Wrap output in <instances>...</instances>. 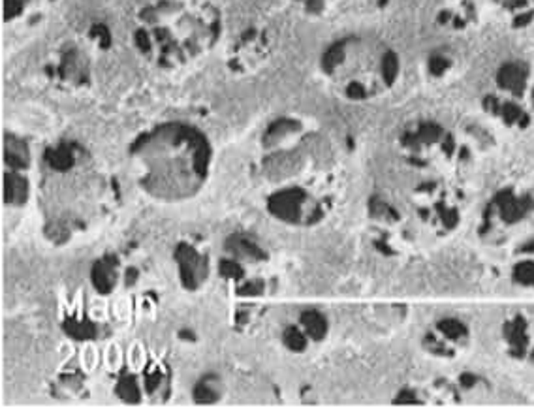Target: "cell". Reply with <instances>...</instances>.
Segmentation results:
<instances>
[{"label": "cell", "mask_w": 534, "mask_h": 410, "mask_svg": "<svg viewBox=\"0 0 534 410\" xmlns=\"http://www.w3.org/2000/svg\"><path fill=\"white\" fill-rule=\"evenodd\" d=\"M222 15L211 0H151L134 25V48L149 64L179 70L217 46Z\"/></svg>", "instance_id": "obj_1"}, {"label": "cell", "mask_w": 534, "mask_h": 410, "mask_svg": "<svg viewBox=\"0 0 534 410\" xmlns=\"http://www.w3.org/2000/svg\"><path fill=\"white\" fill-rule=\"evenodd\" d=\"M142 183L155 196L177 200L203 183L211 162V145L196 126L164 123L137 137L132 147Z\"/></svg>", "instance_id": "obj_2"}, {"label": "cell", "mask_w": 534, "mask_h": 410, "mask_svg": "<svg viewBox=\"0 0 534 410\" xmlns=\"http://www.w3.org/2000/svg\"><path fill=\"white\" fill-rule=\"evenodd\" d=\"M322 76L352 102L378 98L397 83L401 59L390 46L369 36H346L333 42L320 59Z\"/></svg>", "instance_id": "obj_3"}, {"label": "cell", "mask_w": 534, "mask_h": 410, "mask_svg": "<svg viewBox=\"0 0 534 410\" xmlns=\"http://www.w3.org/2000/svg\"><path fill=\"white\" fill-rule=\"evenodd\" d=\"M534 109V71L525 62H508L495 76V89L486 96V107L508 125H523L528 107Z\"/></svg>", "instance_id": "obj_4"}, {"label": "cell", "mask_w": 534, "mask_h": 410, "mask_svg": "<svg viewBox=\"0 0 534 410\" xmlns=\"http://www.w3.org/2000/svg\"><path fill=\"white\" fill-rule=\"evenodd\" d=\"M43 74L60 89H83L90 81V60L78 43H64L49 57Z\"/></svg>", "instance_id": "obj_5"}, {"label": "cell", "mask_w": 534, "mask_h": 410, "mask_svg": "<svg viewBox=\"0 0 534 410\" xmlns=\"http://www.w3.org/2000/svg\"><path fill=\"white\" fill-rule=\"evenodd\" d=\"M269 57V36L266 30L249 29L239 36L230 49L228 64L233 71H250Z\"/></svg>", "instance_id": "obj_6"}, {"label": "cell", "mask_w": 534, "mask_h": 410, "mask_svg": "<svg viewBox=\"0 0 534 410\" xmlns=\"http://www.w3.org/2000/svg\"><path fill=\"white\" fill-rule=\"evenodd\" d=\"M179 269H181V279H183L184 286L189 288H198L200 282L205 279V264H203L202 254L192 247H183L177 252Z\"/></svg>", "instance_id": "obj_7"}, {"label": "cell", "mask_w": 534, "mask_h": 410, "mask_svg": "<svg viewBox=\"0 0 534 410\" xmlns=\"http://www.w3.org/2000/svg\"><path fill=\"white\" fill-rule=\"evenodd\" d=\"M49 0H4V21L8 25L40 19Z\"/></svg>", "instance_id": "obj_8"}, {"label": "cell", "mask_w": 534, "mask_h": 410, "mask_svg": "<svg viewBox=\"0 0 534 410\" xmlns=\"http://www.w3.org/2000/svg\"><path fill=\"white\" fill-rule=\"evenodd\" d=\"M290 2L309 18H324L327 13L343 8L350 0H290Z\"/></svg>", "instance_id": "obj_9"}, {"label": "cell", "mask_w": 534, "mask_h": 410, "mask_svg": "<svg viewBox=\"0 0 534 410\" xmlns=\"http://www.w3.org/2000/svg\"><path fill=\"white\" fill-rule=\"evenodd\" d=\"M4 156H6L8 166L15 168H25L29 164V149L25 145V142L21 139H15V137L8 136L6 137V149H4Z\"/></svg>", "instance_id": "obj_10"}, {"label": "cell", "mask_w": 534, "mask_h": 410, "mask_svg": "<svg viewBox=\"0 0 534 410\" xmlns=\"http://www.w3.org/2000/svg\"><path fill=\"white\" fill-rule=\"evenodd\" d=\"M4 184H6V200L10 203H23L25 198H27V181H25L18 172H8L6 179H4Z\"/></svg>", "instance_id": "obj_11"}, {"label": "cell", "mask_w": 534, "mask_h": 410, "mask_svg": "<svg viewBox=\"0 0 534 410\" xmlns=\"http://www.w3.org/2000/svg\"><path fill=\"white\" fill-rule=\"evenodd\" d=\"M95 286L102 294H107V292L111 290L113 285H115V266H111V262H100L95 268Z\"/></svg>", "instance_id": "obj_12"}, {"label": "cell", "mask_w": 534, "mask_h": 410, "mask_svg": "<svg viewBox=\"0 0 534 410\" xmlns=\"http://www.w3.org/2000/svg\"><path fill=\"white\" fill-rule=\"evenodd\" d=\"M500 6L508 10L516 21L525 19L527 23L528 19L534 18V0H500Z\"/></svg>", "instance_id": "obj_13"}, {"label": "cell", "mask_w": 534, "mask_h": 410, "mask_svg": "<svg viewBox=\"0 0 534 410\" xmlns=\"http://www.w3.org/2000/svg\"><path fill=\"white\" fill-rule=\"evenodd\" d=\"M303 326L310 335H322L324 333V318L316 313H307L303 316Z\"/></svg>", "instance_id": "obj_14"}, {"label": "cell", "mask_w": 534, "mask_h": 410, "mask_svg": "<svg viewBox=\"0 0 534 410\" xmlns=\"http://www.w3.org/2000/svg\"><path fill=\"white\" fill-rule=\"evenodd\" d=\"M285 339L288 343V346L294 348V350H301L303 346H305V339H303V335L297 329H290V332L286 333Z\"/></svg>", "instance_id": "obj_15"}]
</instances>
